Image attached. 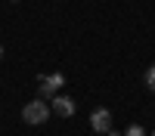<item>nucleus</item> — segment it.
<instances>
[{
	"label": "nucleus",
	"mask_w": 155,
	"mask_h": 136,
	"mask_svg": "<svg viewBox=\"0 0 155 136\" xmlns=\"http://www.w3.org/2000/svg\"><path fill=\"white\" fill-rule=\"evenodd\" d=\"M50 115H53V108H50L44 99H31V102L22 108V121L25 124H34V127L44 124V121H50Z\"/></svg>",
	"instance_id": "f257e3e1"
},
{
	"label": "nucleus",
	"mask_w": 155,
	"mask_h": 136,
	"mask_svg": "<svg viewBox=\"0 0 155 136\" xmlns=\"http://www.w3.org/2000/svg\"><path fill=\"white\" fill-rule=\"evenodd\" d=\"M62 84H65V77L56 71V74H37V90H41V96H50L53 99L59 90H62Z\"/></svg>",
	"instance_id": "f03ea898"
},
{
	"label": "nucleus",
	"mask_w": 155,
	"mask_h": 136,
	"mask_svg": "<svg viewBox=\"0 0 155 136\" xmlns=\"http://www.w3.org/2000/svg\"><path fill=\"white\" fill-rule=\"evenodd\" d=\"M90 127H93L96 136H106L112 130V111L109 108H96L93 115H90Z\"/></svg>",
	"instance_id": "7ed1b4c3"
},
{
	"label": "nucleus",
	"mask_w": 155,
	"mask_h": 136,
	"mask_svg": "<svg viewBox=\"0 0 155 136\" xmlns=\"http://www.w3.org/2000/svg\"><path fill=\"white\" fill-rule=\"evenodd\" d=\"M50 108L56 111V118H71V115H74V99H68V96H53Z\"/></svg>",
	"instance_id": "20e7f679"
},
{
	"label": "nucleus",
	"mask_w": 155,
	"mask_h": 136,
	"mask_svg": "<svg viewBox=\"0 0 155 136\" xmlns=\"http://www.w3.org/2000/svg\"><path fill=\"white\" fill-rule=\"evenodd\" d=\"M124 136H149V133H146L143 127H140V124H130V127L124 130Z\"/></svg>",
	"instance_id": "39448f33"
},
{
	"label": "nucleus",
	"mask_w": 155,
	"mask_h": 136,
	"mask_svg": "<svg viewBox=\"0 0 155 136\" xmlns=\"http://www.w3.org/2000/svg\"><path fill=\"white\" fill-rule=\"evenodd\" d=\"M143 81H146V87H149V90L155 93V65H152V68L146 71V77H143Z\"/></svg>",
	"instance_id": "423d86ee"
},
{
	"label": "nucleus",
	"mask_w": 155,
	"mask_h": 136,
	"mask_svg": "<svg viewBox=\"0 0 155 136\" xmlns=\"http://www.w3.org/2000/svg\"><path fill=\"white\" fill-rule=\"evenodd\" d=\"M106 136H124V133H118V130H109V133H106Z\"/></svg>",
	"instance_id": "0eeeda50"
},
{
	"label": "nucleus",
	"mask_w": 155,
	"mask_h": 136,
	"mask_svg": "<svg viewBox=\"0 0 155 136\" xmlns=\"http://www.w3.org/2000/svg\"><path fill=\"white\" fill-rule=\"evenodd\" d=\"M0 59H3V46H0Z\"/></svg>",
	"instance_id": "6e6552de"
},
{
	"label": "nucleus",
	"mask_w": 155,
	"mask_h": 136,
	"mask_svg": "<svg viewBox=\"0 0 155 136\" xmlns=\"http://www.w3.org/2000/svg\"><path fill=\"white\" fill-rule=\"evenodd\" d=\"M152 136H155V133H152Z\"/></svg>",
	"instance_id": "1a4fd4ad"
}]
</instances>
